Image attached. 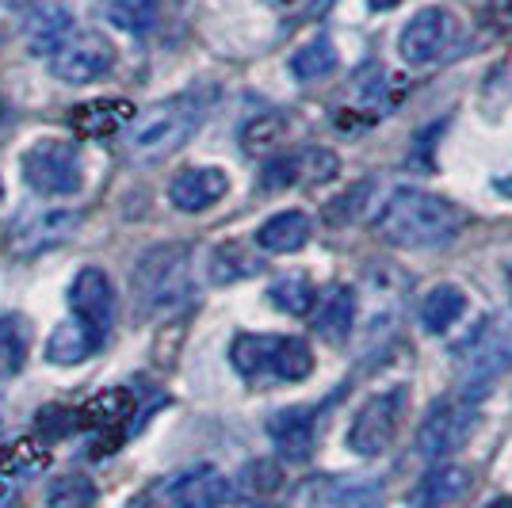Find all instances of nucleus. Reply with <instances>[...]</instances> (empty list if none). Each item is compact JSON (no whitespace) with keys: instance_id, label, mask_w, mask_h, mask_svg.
<instances>
[{"instance_id":"36","label":"nucleus","mask_w":512,"mask_h":508,"mask_svg":"<svg viewBox=\"0 0 512 508\" xmlns=\"http://www.w3.org/2000/svg\"><path fill=\"white\" fill-rule=\"evenodd\" d=\"M333 4H337V0H310V16H325Z\"/></svg>"},{"instance_id":"10","label":"nucleus","mask_w":512,"mask_h":508,"mask_svg":"<svg viewBox=\"0 0 512 508\" xmlns=\"http://www.w3.org/2000/svg\"><path fill=\"white\" fill-rule=\"evenodd\" d=\"M470 428H474V405L463 402V398L436 402L428 409L425 424L417 428V451L432 463H440V459H448L451 451H459L467 444Z\"/></svg>"},{"instance_id":"1","label":"nucleus","mask_w":512,"mask_h":508,"mask_svg":"<svg viewBox=\"0 0 512 508\" xmlns=\"http://www.w3.org/2000/svg\"><path fill=\"white\" fill-rule=\"evenodd\" d=\"M467 230V214L432 191L402 188L375 214V233L398 249H440Z\"/></svg>"},{"instance_id":"15","label":"nucleus","mask_w":512,"mask_h":508,"mask_svg":"<svg viewBox=\"0 0 512 508\" xmlns=\"http://www.w3.org/2000/svg\"><path fill=\"white\" fill-rule=\"evenodd\" d=\"M226 191H230V176L222 169H184L172 176L169 199L176 211L199 214L207 211V207H214Z\"/></svg>"},{"instance_id":"25","label":"nucleus","mask_w":512,"mask_h":508,"mask_svg":"<svg viewBox=\"0 0 512 508\" xmlns=\"http://www.w3.org/2000/svg\"><path fill=\"white\" fill-rule=\"evenodd\" d=\"M27 356H31V321L23 314H4L0 318V379L20 375Z\"/></svg>"},{"instance_id":"22","label":"nucleus","mask_w":512,"mask_h":508,"mask_svg":"<svg viewBox=\"0 0 512 508\" xmlns=\"http://www.w3.org/2000/svg\"><path fill=\"white\" fill-rule=\"evenodd\" d=\"M352 325H356V291L337 283L321 295L318 314H314V333H321V340H329V344H344Z\"/></svg>"},{"instance_id":"17","label":"nucleus","mask_w":512,"mask_h":508,"mask_svg":"<svg viewBox=\"0 0 512 508\" xmlns=\"http://www.w3.org/2000/svg\"><path fill=\"white\" fill-rule=\"evenodd\" d=\"M169 497L176 508H222L230 501V482L214 466H195L172 482Z\"/></svg>"},{"instance_id":"9","label":"nucleus","mask_w":512,"mask_h":508,"mask_svg":"<svg viewBox=\"0 0 512 508\" xmlns=\"http://www.w3.org/2000/svg\"><path fill=\"white\" fill-rule=\"evenodd\" d=\"M459 23L448 8H421L398 35V54L406 65H432L451 50Z\"/></svg>"},{"instance_id":"27","label":"nucleus","mask_w":512,"mask_h":508,"mask_svg":"<svg viewBox=\"0 0 512 508\" xmlns=\"http://www.w3.org/2000/svg\"><path fill=\"white\" fill-rule=\"evenodd\" d=\"M333 69H337V46L329 35H314L310 43L291 54V73L299 81H325Z\"/></svg>"},{"instance_id":"28","label":"nucleus","mask_w":512,"mask_h":508,"mask_svg":"<svg viewBox=\"0 0 512 508\" xmlns=\"http://www.w3.org/2000/svg\"><path fill=\"white\" fill-rule=\"evenodd\" d=\"M268 302H272L276 310H283V314L302 318V314H310V310H314L318 295H314V283H310L306 276L287 272V276H279L276 283L268 287Z\"/></svg>"},{"instance_id":"21","label":"nucleus","mask_w":512,"mask_h":508,"mask_svg":"<svg viewBox=\"0 0 512 508\" xmlns=\"http://www.w3.org/2000/svg\"><path fill=\"white\" fill-rule=\"evenodd\" d=\"M310 230L314 226H310V218L302 211H279L256 230V249L272 256L299 253V249H306V241H310Z\"/></svg>"},{"instance_id":"29","label":"nucleus","mask_w":512,"mask_h":508,"mask_svg":"<svg viewBox=\"0 0 512 508\" xmlns=\"http://www.w3.org/2000/svg\"><path fill=\"white\" fill-rule=\"evenodd\" d=\"M104 12L107 20L115 23L119 31H127V35H150L157 20H161L157 0H107Z\"/></svg>"},{"instance_id":"39","label":"nucleus","mask_w":512,"mask_h":508,"mask_svg":"<svg viewBox=\"0 0 512 508\" xmlns=\"http://www.w3.org/2000/svg\"><path fill=\"white\" fill-rule=\"evenodd\" d=\"M268 4H291V0H268Z\"/></svg>"},{"instance_id":"16","label":"nucleus","mask_w":512,"mask_h":508,"mask_svg":"<svg viewBox=\"0 0 512 508\" xmlns=\"http://www.w3.org/2000/svg\"><path fill=\"white\" fill-rule=\"evenodd\" d=\"M470 486H474L470 470H463V466L455 463H440L432 466L425 478H421V486L413 489L409 508H451L467 497Z\"/></svg>"},{"instance_id":"23","label":"nucleus","mask_w":512,"mask_h":508,"mask_svg":"<svg viewBox=\"0 0 512 508\" xmlns=\"http://www.w3.org/2000/svg\"><path fill=\"white\" fill-rule=\"evenodd\" d=\"M100 344H104V340L96 337L85 321L69 318L50 333V340H46V360L58 363V367H73V363H85Z\"/></svg>"},{"instance_id":"5","label":"nucleus","mask_w":512,"mask_h":508,"mask_svg":"<svg viewBox=\"0 0 512 508\" xmlns=\"http://www.w3.org/2000/svg\"><path fill=\"white\" fill-rule=\"evenodd\" d=\"M459 398L463 402H478L493 386L497 375H505L512 367V333L505 325L486 321L474 337L459 348Z\"/></svg>"},{"instance_id":"6","label":"nucleus","mask_w":512,"mask_h":508,"mask_svg":"<svg viewBox=\"0 0 512 508\" xmlns=\"http://www.w3.org/2000/svg\"><path fill=\"white\" fill-rule=\"evenodd\" d=\"M402 417H406V386H390L383 394H371L356 409L344 444L360 459H375V455H383L386 447L394 444V436L402 428Z\"/></svg>"},{"instance_id":"11","label":"nucleus","mask_w":512,"mask_h":508,"mask_svg":"<svg viewBox=\"0 0 512 508\" xmlns=\"http://www.w3.org/2000/svg\"><path fill=\"white\" fill-rule=\"evenodd\" d=\"M77 230H81V211L50 207V211L27 214L8 241H12V253L27 260V256H43L50 249H58V245H65Z\"/></svg>"},{"instance_id":"13","label":"nucleus","mask_w":512,"mask_h":508,"mask_svg":"<svg viewBox=\"0 0 512 508\" xmlns=\"http://www.w3.org/2000/svg\"><path fill=\"white\" fill-rule=\"evenodd\" d=\"M337 176V157L329 149H299V153H287V157H276L268 161L264 172H260V188L264 191H283L291 184H325Z\"/></svg>"},{"instance_id":"20","label":"nucleus","mask_w":512,"mask_h":508,"mask_svg":"<svg viewBox=\"0 0 512 508\" xmlns=\"http://www.w3.org/2000/svg\"><path fill=\"white\" fill-rule=\"evenodd\" d=\"M130 119H134L130 100H92V104H77L69 111V127L81 138H107V134L127 127Z\"/></svg>"},{"instance_id":"4","label":"nucleus","mask_w":512,"mask_h":508,"mask_svg":"<svg viewBox=\"0 0 512 508\" xmlns=\"http://www.w3.org/2000/svg\"><path fill=\"white\" fill-rule=\"evenodd\" d=\"M230 363L249 382H302L314 371V352L299 337L241 333L230 348Z\"/></svg>"},{"instance_id":"34","label":"nucleus","mask_w":512,"mask_h":508,"mask_svg":"<svg viewBox=\"0 0 512 508\" xmlns=\"http://www.w3.org/2000/svg\"><path fill=\"white\" fill-rule=\"evenodd\" d=\"M81 428V413L77 409H62V405H46L39 413V432L46 440H58V436H69Z\"/></svg>"},{"instance_id":"35","label":"nucleus","mask_w":512,"mask_h":508,"mask_svg":"<svg viewBox=\"0 0 512 508\" xmlns=\"http://www.w3.org/2000/svg\"><path fill=\"white\" fill-rule=\"evenodd\" d=\"M490 20L501 31H512V0H490Z\"/></svg>"},{"instance_id":"33","label":"nucleus","mask_w":512,"mask_h":508,"mask_svg":"<svg viewBox=\"0 0 512 508\" xmlns=\"http://www.w3.org/2000/svg\"><path fill=\"white\" fill-rule=\"evenodd\" d=\"M283 138V119L276 115H264V119H253L245 134H241V142L249 153H264V149H276V142Z\"/></svg>"},{"instance_id":"3","label":"nucleus","mask_w":512,"mask_h":508,"mask_svg":"<svg viewBox=\"0 0 512 508\" xmlns=\"http://www.w3.org/2000/svg\"><path fill=\"white\" fill-rule=\"evenodd\" d=\"M134 295L142 302V314H169L188 306L195 295L192 283V249L169 241L142 253L134 268Z\"/></svg>"},{"instance_id":"26","label":"nucleus","mask_w":512,"mask_h":508,"mask_svg":"<svg viewBox=\"0 0 512 508\" xmlns=\"http://www.w3.org/2000/svg\"><path fill=\"white\" fill-rule=\"evenodd\" d=\"M260 272V256L241 241H222L211 253V283H237Z\"/></svg>"},{"instance_id":"42","label":"nucleus","mask_w":512,"mask_h":508,"mask_svg":"<svg viewBox=\"0 0 512 508\" xmlns=\"http://www.w3.org/2000/svg\"><path fill=\"white\" fill-rule=\"evenodd\" d=\"M0 46H4V39H0Z\"/></svg>"},{"instance_id":"19","label":"nucleus","mask_w":512,"mask_h":508,"mask_svg":"<svg viewBox=\"0 0 512 508\" xmlns=\"http://www.w3.org/2000/svg\"><path fill=\"white\" fill-rule=\"evenodd\" d=\"M310 508H383V486L367 478H325L310 489Z\"/></svg>"},{"instance_id":"12","label":"nucleus","mask_w":512,"mask_h":508,"mask_svg":"<svg viewBox=\"0 0 512 508\" xmlns=\"http://www.w3.org/2000/svg\"><path fill=\"white\" fill-rule=\"evenodd\" d=\"M69 306L73 318L85 321L96 337L104 340L115 325V287L104 268H81L77 279L69 283Z\"/></svg>"},{"instance_id":"37","label":"nucleus","mask_w":512,"mask_h":508,"mask_svg":"<svg viewBox=\"0 0 512 508\" xmlns=\"http://www.w3.org/2000/svg\"><path fill=\"white\" fill-rule=\"evenodd\" d=\"M398 4H402V0H371L375 12H390V8H398Z\"/></svg>"},{"instance_id":"14","label":"nucleus","mask_w":512,"mask_h":508,"mask_svg":"<svg viewBox=\"0 0 512 508\" xmlns=\"http://www.w3.org/2000/svg\"><path fill=\"white\" fill-rule=\"evenodd\" d=\"M268 436L287 463H306L318 444V409H310V405L279 409L268 421Z\"/></svg>"},{"instance_id":"40","label":"nucleus","mask_w":512,"mask_h":508,"mask_svg":"<svg viewBox=\"0 0 512 508\" xmlns=\"http://www.w3.org/2000/svg\"><path fill=\"white\" fill-rule=\"evenodd\" d=\"M0 203H4V180H0Z\"/></svg>"},{"instance_id":"24","label":"nucleus","mask_w":512,"mask_h":508,"mask_svg":"<svg viewBox=\"0 0 512 508\" xmlns=\"http://www.w3.org/2000/svg\"><path fill=\"white\" fill-rule=\"evenodd\" d=\"M463 314H467V295L455 283L432 287L425 295V302H421V325H425L428 333H448Z\"/></svg>"},{"instance_id":"31","label":"nucleus","mask_w":512,"mask_h":508,"mask_svg":"<svg viewBox=\"0 0 512 508\" xmlns=\"http://www.w3.org/2000/svg\"><path fill=\"white\" fill-rule=\"evenodd\" d=\"M46 505L50 508H92L96 505V486L85 474H62L58 482L46 489Z\"/></svg>"},{"instance_id":"2","label":"nucleus","mask_w":512,"mask_h":508,"mask_svg":"<svg viewBox=\"0 0 512 508\" xmlns=\"http://www.w3.org/2000/svg\"><path fill=\"white\" fill-rule=\"evenodd\" d=\"M203 123V107L195 104V96H172L153 104L150 111L130 119L127 134V157L138 165H157L172 157L176 149L192 142V134Z\"/></svg>"},{"instance_id":"18","label":"nucleus","mask_w":512,"mask_h":508,"mask_svg":"<svg viewBox=\"0 0 512 508\" xmlns=\"http://www.w3.org/2000/svg\"><path fill=\"white\" fill-rule=\"evenodd\" d=\"M23 35H27V50L31 54L54 58L65 46V39L73 35V12L65 4H39V8H31Z\"/></svg>"},{"instance_id":"8","label":"nucleus","mask_w":512,"mask_h":508,"mask_svg":"<svg viewBox=\"0 0 512 508\" xmlns=\"http://www.w3.org/2000/svg\"><path fill=\"white\" fill-rule=\"evenodd\" d=\"M115 69V46L100 31H77L50 58V73L65 85H92Z\"/></svg>"},{"instance_id":"30","label":"nucleus","mask_w":512,"mask_h":508,"mask_svg":"<svg viewBox=\"0 0 512 508\" xmlns=\"http://www.w3.org/2000/svg\"><path fill=\"white\" fill-rule=\"evenodd\" d=\"M130 394L127 390H104V394H96L85 409H77L81 413V424H92V428H115V424H123L130 417Z\"/></svg>"},{"instance_id":"7","label":"nucleus","mask_w":512,"mask_h":508,"mask_svg":"<svg viewBox=\"0 0 512 508\" xmlns=\"http://www.w3.org/2000/svg\"><path fill=\"white\" fill-rule=\"evenodd\" d=\"M23 180H27V188L46 195V199L73 195L85 184L81 153L73 142H62V138H39L23 153Z\"/></svg>"},{"instance_id":"32","label":"nucleus","mask_w":512,"mask_h":508,"mask_svg":"<svg viewBox=\"0 0 512 508\" xmlns=\"http://www.w3.org/2000/svg\"><path fill=\"white\" fill-rule=\"evenodd\" d=\"M367 199H371V184H367V180H360L356 188L344 191L341 199H333V203L325 207V222H329V226H344V222H356Z\"/></svg>"},{"instance_id":"41","label":"nucleus","mask_w":512,"mask_h":508,"mask_svg":"<svg viewBox=\"0 0 512 508\" xmlns=\"http://www.w3.org/2000/svg\"><path fill=\"white\" fill-rule=\"evenodd\" d=\"M249 508H276V505H249Z\"/></svg>"},{"instance_id":"38","label":"nucleus","mask_w":512,"mask_h":508,"mask_svg":"<svg viewBox=\"0 0 512 508\" xmlns=\"http://www.w3.org/2000/svg\"><path fill=\"white\" fill-rule=\"evenodd\" d=\"M486 508H512V497H497V501H490Z\"/></svg>"}]
</instances>
